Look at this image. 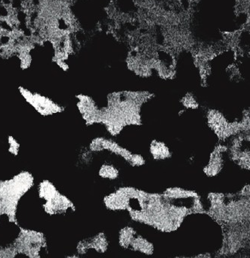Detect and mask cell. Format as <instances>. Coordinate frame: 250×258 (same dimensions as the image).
<instances>
[{
	"instance_id": "cell-1",
	"label": "cell",
	"mask_w": 250,
	"mask_h": 258,
	"mask_svg": "<svg viewBox=\"0 0 250 258\" xmlns=\"http://www.w3.org/2000/svg\"><path fill=\"white\" fill-rule=\"evenodd\" d=\"M38 196L42 208L48 215H65L75 210L70 199L47 179L42 181L39 185Z\"/></svg>"
},
{
	"instance_id": "cell-2",
	"label": "cell",
	"mask_w": 250,
	"mask_h": 258,
	"mask_svg": "<svg viewBox=\"0 0 250 258\" xmlns=\"http://www.w3.org/2000/svg\"><path fill=\"white\" fill-rule=\"evenodd\" d=\"M15 247L16 253L31 257H42L47 252V241L42 232L21 229Z\"/></svg>"
},
{
	"instance_id": "cell-3",
	"label": "cell",
	"mask_w": 250,
	"mask_h": 258,
	"mask_svg": "<svg viewBox=\"0 0 250 258\" xmlns=\"http://www.w3.org/2000/svg\"><path fill=\"white\" fill-rule=\"evenodd\" d=\"M20 92L27 102L41 115L52 116L64 111L63 106L46 96L32 93L26 89L21 88Z\"/></svg>"
},
{
	"instance_id": "cell-4",
	"label": "cell",
	"mask_w": 250,
	"mask_h": 258,
	"mask_svg": "<svg viewBox=\"0 0 250 258\" xmlns=\"http://www.w3.org/2000/svg\"><path fill=\"white\" fill-rule=\"evenodd\" d=\"M119 241L120 246L124 248L141 252L146 254H151L153 251V246L151 242L137 234L133 228L129 226L120 230Z\"/></svg>"
},
{
	"instance_id": "cell-5",
	"label": "cell",
	"mask_w": 250,
	"mask_h": 258,
	"mask_svg": "<svg viewBox=\"0 0 250 258\" xmlns=\"http://www.w3.org/2000/svg\"><path fill=\"white\" fill-rule=\"evenodd\" d=\"M108 244L106 235L104 233H99L92 238L79 241L76 246V250L79 254H85L90 250L104 253L108 250Z\"/></svg>"
},
{
	"instance_id": "cell-6",
	"label": "cell",
	"mask_w": 250,
	"mask_h": 258,
	"mask_svg": "<svg viewBox=\"0 0 250 258\" xmlns=\"http://www.w3.org/2000/svg\"><path fill=\"white\" fill-rule=\"evenodd\" d=\"M150 151L152 156L156 160H165L170 158L171 155L170 149L165 146V143L156 141V140L152 142Z\"/></svg>"
},
{
	"instance_id": "cell-7",
	"label": "cell",
	"mask_w": 250,
	"mask_h": 258,
	"mask_svg": "<svg viewBox=\"0 0 250 258\" xmlns=\"http://www.w3.org/2000/svg\"><path fill=\"white\" fill-rule=\"evenodd\" d=\"M119 174H120V172H119L118 169L112 164H104L99 170V176L103 179L113 180V179H117Z\"/></svg>"
},
{
	"instance_id": "cell-8",
	"label": "cell",
	"mask_w": 250,
	"mask_h": 258,
	"mask_svg": "<svg viewBox=\"0 0 250 258\" xmlns=\"http://www.w3.org/2000/svg\"><path fill=\"white\" fill-rule=\"evenodd\" d=\"M182 103L188 108H197L199 106V104L191 95H187L182 100Z\"/></svg>"
},
{
	"instance_id": "cell-9",
	"label": "cell",
	"mask_w": 250,
	"mask_h": 258,
	"mask_svg": "<svg viewBox=\"0 0 250 258\" xmlns=\"http://www.w3.org/2000/svg\"><path fill=\"white\" fill-rule=\"evenodd\" d=\"M9 143H10V151L11 153L15 155H17L19 153V147H20L18 142L13 137H10Z\"/></svg>"
}]
</instances>
